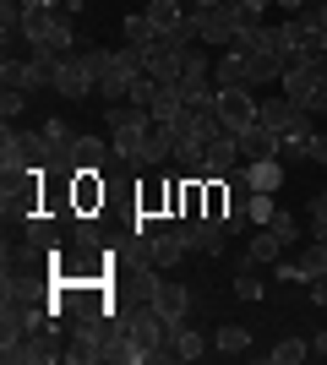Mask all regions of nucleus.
<instances>
[{
  "label": "nucleus",
  "mask_w": 327,
  "mask_h": 365,
  "mask_svg": "<svg viewBox=\"0 0 327 365\" xmlns=\"http://www.w3.org/2000/svg\"><path fill=\"white\" fill-rule=\"evenodd\" d=\"M170 349H175V360H202V354H213V338H202L197 327H175V338H170Z\"/></svg>",
  "instance_id": "obj_22"
},
{
  "label": "nucleus",
  "mask_w": 327,
  "mask_h": 365,
  "mask_svg": "<svg viewBox=\"0 0 327 365\" xmlns=\"http://www.w3.org/2000/svg\"><path fill=\"white\" fill-rule=\"evenodd\" d=\"M262 125H267V131H279L284 142H306L316 131V115H311V109H300L295 98L273 93V98H262Z\"/></svg>",
  "instance_id": "obj_3"
},
{
  "label": "nucleus",
  "mask_w": 327,
  "mask_h": 365,
  "mask_svg": "<svg viewBox=\"0 0 327 365\" xmlns=\"http://www.w3.org/2000/svg\"><path fill=\"white\" fill-rule=\"evenodd\" d=\"M267 229H273L284 245H300V218L295 213H273V224H267Z\"/></svg>",
  "instance_id": "obj_31"
},
{
  "label": "nucleus",
  "mask_w": 327,
  "mask_h": 365,
  "mask_svg": "<svg viewBox=\"0 0 327 365\" xmlns=\"http://www.w3.org/2000/svg\"><path fill=\"white\" fill-rule=\"evenodd\" d=\"M0 88H16V93H44L49 88V76L38 71L33 61H16V55H6V66H0Z\"/></svg>",
  "instance_id": "obj_11"
},
{
  "label": "nucleus",
  "mask_w": 327,
  "mask_h": 365,
  "mask_svg": "<svg viewBox=\"0 0 327 365\" xmlns=\"http://www.w3.org/2000/svg\"><path fill=\"white\" fill-rule=\"evenodd\" d=\"M153 311L164 322H175V327H180V322H186V311H191V289L186 284H180V278H158V289H153Z\"/></svg>",
  "instance_id": "obj_8"
},
{
  "label": "nucleus",
  "mask_w": 327,
  "mask_h": 365,
  "mask_svg": "<svg viewBox=\"0 0 327 365\" xmlns=\"http://www.w3.org/2000/svg\"><path fill=\"white\" fill-rule=\"evenodd\" d=\"M71 164L88 169V175H104V169L115 164V142H104V137H77V142H71Z\"/></svg>",
  "instance_id": "obj_12"
},
{
  "label": "nucleus",
  "mask_w": 327,
  "mask_h": 365,
  "mask_svg": "<svg viewBox=\"0 0 327 365\" xmlns=\"http://www.w3.org/2000/svg\"><path fill=\"white\" fill-rule=\"evenodd\" d=\"M22 109H28V93H16V88H6V93H0V120H6V125H16V120H22Z\"/></svg>",
  "instance_id": "obj_29"
},
{
  "label": "nucleus",
  "mask_w": 327,
  "mask_h": 365,
  "mask_svg": "<svg viewBox=\"0 0 327 365\" xmlns=\"http://www.w3.org/2000/svg\"><path fill=\"white\" fill-rule=\"evenodd\" d=\"M273 6H279L284 16H295V11H306V0H273Z\"/></svg>",
  "instance_id": "obj_34"
},
{
  "label": "nucleus",
  "mask_w": 327,
  "mask_h": 365,
  "mask_svg": "<svg viewBox=\"0 0 327 365\" xmlns=\"http://www.w3.org/2000/svg\"><path fill=\"white\" fill-rule=\"evenodd\" d=\"M0 213L11 218V224H28L33 213H44V207H38V169H33V175H6V185H0Z\"/></svg>",
  "instance_id": "obj_7"
},
{
  "label": "nucleus",
  "mask_w": 327,
  "mask_h": 365,
  "mask_svg": "<svg viewBox=\"0 0 327 365\" xmlns=\"http://www.w3.org/2000/svg\"><path fill=\"white\" fill-rule=\"evenodd\" d=\"M306 354H311V344H306V338H279V344H273V349H262L256 360H262V365H300Z\"/></svg>",
  "instance_id": "obj_26"
},
{
  "label": "nucleus",
  "mask_w": 327,
  "mask_h": 365,
  "mask_svg": "<svg viewBox=\"0 0 327 365\" xmlns=\"http://www.w3.org/2000/svg\"><path fill=\"white\" fill-rule=\"evenodd\" d=\"M153 120V109L137 104V98H125V104H104V131H137V125Z\"/></svg>",
  "instance_id": "obj_17"
},
{
  "label": "nucleus",
  "mask_w": 327,
  "mask_h": 365,
  "mask_svg": "<svg viewBox=\"0 0 327 365\" xmlns=\"http://www.w3.org/2000/svg\"><path fill=\"white\" fill-rule=\"evenodd\" d=\"M306 6H316V0H306Z\"/></svg>",
  "instance_id": "obj_36"
},
{
  "label": "nucleus",
  "mask_w": 327,
  "mask_h": 365,
  "mask_svg": "<svg viewBox=\"0 0 327 365\" xmlns=\"http://www.w3.org/2000/svg\"><path fill=\"white\" fill-rule=\"evenodd\" d=\"M273 213H279V207H273V197H267V191H256V197H251V218H256V224H273Z\"/></svg>",
  "instance_id": "obj_32"
},
{
  "label": "nucleus",
  "mask_w": 327,
  "mask_h": 365,
  "mask_svg": "<svg viewBox=\"0 0 327 365\" xmlns=\"http://www.w3.org/2000/svg\"><path fill=\"white\" fill-rule=\"evenodd\" d=\"M125 44H158V28L147 22V11H131V16H125Z\"/></svg>",
  "instance_id": "obj_27"
},
{
  "label": "nucleus",
  "mask_w": 327,
  "mask_h": 365,
  "mask_svg": "<svg viewBox=\"0 0 327 365\" xmlns=\"http://www.w3.org/2000/svg\"><path fill=\"white\" fill-rule=\"evenodd\" d=\"M49 88L61 93V98H93V93H98V71L88 66L82 49H71V55H61L55 76H49Z\"/></svg>",
  "instance_id": "obj_6"
},
{
  "label": "nucleus",
  "mask_w": 327,
  "mask_h": 365,
  "mask_svg": "<svg viewBox=\"0 0 327 365\" xmlns=\"http://www.w3.org/2000/svg\"><path fill=\"white\" fill-rule=\"evenodd\" d=\"M311 349H316V354H322V360H327V327H322V333H316V344H311Z\"/></svg>",
  "instance_id": "obj_35"
},
{
  "label": "nucleus",
  "mask_w": 327,
  "mask_h": 365,
  "mask_svg": "<svg viewBox=\"0 0 327 365\" xmlns=\"http://www.w3.org/2000/svg\"><path fill=\"white\" fill-rule=\"evenodd\" d=\"M234 294L240 300H262V278H256V262H240V273H234Z\"/></svg>",
  "instance_id": "obj_28"
},
{
  "label": "nucleus",
  "mask_w": 327,
  "mask_h": 365,
  "mask_svg": "<svg viewBox=\"0 0 327 365\" xmlns=\"http://www.w3.org/2000/svg\"><path fill=\"white\" fill-rule=\"evenodd\" d=\"M142 11H147V22H153L158 33H180V28H191V6H180V0H147Z\"/></svg>",
  "instance_id": "obj_16"
},
{
  "label": "nucleus",
  "mask_w": 327,
  "mask_h": 365,
  "mask_svg": "<svg viewBox=\"0 0 327 365\" xmlns=\"http://www.w3.org/2000/svg\"><path fill=\"white\" fill-rule=\"evenodd\" d=\"M49 311H55V305H49L44 294H0V344L38 333L49 322Z\"/></svg>",
  "instance_id": "obj_1"
},
{
  "label": "nucleus",
  "mask_w": 327,
  "mask_h": 365,
  "mask_svg": "<svg viewBox=\"0 0 327 365\" xmlns=\"http://www.w3.org/2000/svg\"><path fill=\"white\" fill-rule=\"evenodd\" d=\"M279 93H284V98H295L300 109L322 115V109H327V61H300V66H289V71H284V82H279Z\"/></svg>",
  "instance_id": "obj_2"
},
{
  "label": "nucleus",
  "mask_w": 327,
  "mask_h": 365,
  "mask_svg": "<svg viewBox=\"0 0 327 365\" xmlns=\"http://www.w3.org/2000/svg\"><path fill=\"white\" fill-rule=\"evenodd\" d=\"M213 109H218V120H224V131H234V137L262 120V98H256L251 88H218Z\"/></svg>",
  "instance_id": "obj_5"
},
{
  "label": "nucleus",
  "mask_w": 327,
  "mask_h": 365,
  "mask_svg": "<svg viewBox=\"0 0 327 365\" xmlns=\"http://www.w3.org/2000/svg\"><path fill=\"white\" fill-rule=\"evenodd\" d=\"M175 235L186 240V251H202V257H224V251H229V224L213 218V213L175 218Z\"/></svg>",
  "instance_id": "obj_4"
},
{
  "label": "nucleus",
  "mask_w": 327,
  "mask_h": 365,
  "mask_svg": "<svg viewBox=\"0 0 327 365\" xmlns=\"http://www.w3.org/2000/svg\"><path fill=\"white\" fill-rule=\"evenodd\" d=\"M61 224L66 218H55V213H33L28 224V245H38V251H49V257H61Z\"/></svg>",
  "instance_id": "obj_18"
},
{
  "label": "nucleus",
  "mask_w": 327,
  "mask_h": 365,
  "mask_svg": "<svg viewBox=\"0 0 327 365\" xmlns=\"http://www.w3.org/2000/svg\"><path fill=\"white\" fill-rule=\"evenodd\" d=\"M311 240H327V180H322V191L311 197Z\"/></svg>",
  "instance_id": "obj_30"
},
{
  "label": "nucleus",
  "mask_w": 327,
  "mask_h": 365,
  "mask_svg": "<svg viewBox=\"0 0 327 365\" xmlns=\"http://www.w3.org/2000/svg\"><path fill=\"white\" fill-rule=\"evenodd\" d=\"M175 142H180V131L164 120L147 125V137H142V169H158V164H170L175 158Z\"/></svg>",
  "instance_id": "obj_10"
},
{
  "label": "nucleus",
  "mask_w": 327,
  "mask_h": 365,
  "mask_svg": "<svg viewBox=\"0 0 327 365\" xmlns=\"http://www.w3.org/2000/svg\"><path fill=\"white\" fill-rule=\"evenodd\" d=\"M213 82H218V88H251V55L224 49V55L213 61Z\"/></svg>",
  "instance_id": "obj_15"
},
{
  "label": "nucleus",
  "mask_w": 327,
  "mask_h": 365,
  "mask_svg": "<svg viewBox=\"0 0 327 365\" xmlns=\"http://www.w3.org/2000/svg\"><path fill=\"white\" fill-rule=\"evenodd\" d=\"M306 289H311V305H327V278H311Z\"/></svg>",
  "instance_id": "obj_33"
},
{
  "label": "nucleus",
  "mask_w": 327,
  "mask_h": 365,
  "mask_svg": "<svg viewBox=\"0 0 327 365\" xmlns=\"http://www.w3.org/2000/svg\"><path fill=\"white\" fill-rule=\"evenodd\" d=\"M284 251H289V245H284L273 229H256V235H251V245H246V262H256V267H273Z\"/></svg>",
  "instance_id": "obj_23"
},
{
  "label": "nucleus",
  "mask_w": 327,
  "mask_h": 365,
  "mask_svg": "<svg viewBox=\"0 0 327 365\" xmlns=\"http://www.w3.org/2000/svg\"><path fill=\"white\" fill-rule=\"evenodd\" d=\"M147 76H153V82H180V49H175L170 38H158V44L147 49Z\"/></svg>",
  "instance_id": "obj_20"
},
{
  "label": "nucleus",
  "mask_w": 327,
  "mask_h": 365,
  "mask_svg": "<svg viewBox=\"0 0 327 365\" xmlns=\"http://www.w3.org/2000/svg\"><path fill=\"white\" fill-rule=\"evenodd\" d=\"M279 148H284V137H279V131H267L262 120L251 125V131H240V158H246V164H262V158H279Z\"/></svg>",
  "instance_id": "obj_13"
},
{
  "label": "nucleus",
  "mask_w": 327,
  "mask_h": 365,
  "mask_svg": "<svg viewBox=\"0 0 327 365\" xmlns=\"http://www.w3.org/2000/svg\"><path fill=\"white\" fill-rule=\"evenodd\" d=\"M137 76H142V71H131V66L115 55V61L98 71V98H104V104H125V98H131V88H137Z\"/></svg>",
  "instance_id": "obj_9"
},
{
  "label": "nucleus",
  "mask_w": 327,
  "mask_h": 365,
  "mask_svg": "<svg viewBox=\"0 0 327 365\" xmlns=\"http://www.w3.org/2000/svg\"><path fill=\"white\" fill-rule=\"evenodd\" d=\"M246 180H251V191H279L284 185V158H262V164H246Z\"/></svg>",
  "instance_id": "obj_25"
},
{
  "label": "nucleus",
  "mask_w": 327,
  "mask_h": 365,
  "mask_svg": "<svg viewBox=\"0 0 327 365\" xmlns=\"http://www.w3.org/2000/svg\"><path fill=\"white\" fill-rule=\"evenodd\" d=\"M246 158H240V137L234 131H224L218 142H207V180H224L229 169H240Z\"/></svg>",
  "instance_id": "obj_14"
},
{
  "label": "nucleus",
  "mask_w": 327,
  "mask_h": 365,
  "mask_svg": "<svg viewBox=\"0 0 327 365\" xmlns=\"http://www.w3.org/2000/svg\"><path fill=\"white\" fill-rule=\"evenodd\" d=\"M98 207H104V180L82 169L77 180H71V218L77 213H98Z\"/></svg>",
  "instance_id": "obj_19"
},
{
  "label": "nucleus",
  "mask_w": 327,
  "mask_h": 365,
  "mask_svg": "<svg viewBox=\"0 0 327 365\" xmlns=\"http://www.w3.org/2000/svg\"><path fill=\"white\" fill-rule=\"evenodd\" d=\"M71 235H77L82 251H104V245H109V229L98 224V213H77V218H71Z\"/></svg>",
  "instance_id": "obj_24"
},
{
  "label": "nucleus",
  "mask_w": 327,
  "mask_h": 365,
  "mask_svg": "<svg viewBox=\"0 0 327 365\" xmlns=\"http://www.w3.org/2000/svg\"><path fill=\"white\" fill-rule=\"evenodd\" d=\"M213 354H224V360H240V354H251V327H240V322H224L213 333Z\"/></svg>",
  "instance_id": "obj_21"
}]
</instances>
